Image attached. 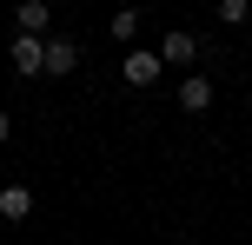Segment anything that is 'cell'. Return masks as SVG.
Listing matches in <instances>:
<instances>
[{"mask_svg":"<svg viewBox=\"0 0 252 245\" xmlns=\"http://www.w3.org/2000/svg\"><path fill=\"white\" fill-rule=\"evenodd\" d=\"M7 60H13V73H20V80H40V73H47V40H27V33H13Z\"/></svg>","mask_w":252,"mask_h":245,"instance_id":"obj_1","label":"cell"},{"mask_svg":"<svg viewBox=\"0 0 252 245\" xmlns=\"http://www.w3.org/2000/svg\"><path fill=\"white\" fill-rule=\"evenodd\" d=\"M159 73H166V60L146 53V47H133V53L120 60V80H126V86H159Z\"/></svg>","mask_w":252,"mask_h":245,"instance_id":"obj_2","label":"cell"},{"mask_svg":"<svg viewBox=\"0 0 252 245\" xmlns=\"http://www.w3.org/2000/svg\"><path fill=\"white\" fill-rule=\"evenodd\" d=\"M159 60H166V66H179V73H192V66H199V40H192L186 27H173V33L159 40Z\"/></svg>","mask_w":252,"mask_h":245,"instance_id":"obj_3","label":"cell"},{"mask_svg":"<svg viewBox=\"0 0 252 245\" xmlns=\"http://www.w3.org/2000/svg\"><path fill=\"white\" fill-rule=\"evenodd\" d=\"M13 27H20L27 40H47V27H53V7H47V0H20V7H13Z\"/></svg>","mask_w":252,"mask_h":245,"instance_id":"obj_4","label":"cell"},{"mask_svg":"<svg viewBox=\"0 0 252 245\" xmlns=\"http://www.w3.org/2000/svg\"><path fill=\"white\" fill-rule=\"evenodd\" d=\"M206 106H213V80H206V73H186V80H179V113L199 119Z\"/></svg>","mask_w":252,"mask_h":245,"instance_id":"obj_5","label":"cell"},{"mask_svg":"<svg viewBox=\"0 0 252 245\" xmlns=\"http://www.w3.org/2000/svg\"><path fill=\"white\" fill-rule=\"evenodd\" d=\"M73 66H80V40L47 33V73H73Z\"/></svg>","mask_w":252,"mask_h":245,"instance_id":"obj_6","label":"cell"},{"mask_svg":"<svg viewBox=\"0 0 252 245\" xmlns=\"http://www.w3.org/2000/svg\"><path fill=\"white\" fill-rule=\"evenodd\" d=\"M27 212H33V186H0V219L20 225Z\"/></svg>","mask_w":252,"mask_h":245,"instance_id":"obj_7","label":"cell"},{"mask_svg":"<svg viewBox=\"0 0 252 245\" xmlns=\"http://www.w3.org/2000/svg\"><path fill=\"white\" fill-rule=\"evenodd\" d=\"M106 33H113V40H133V33H139V13H133V7H120L113 20H106Z\"/></svg>","mask_w":252,"mask_h":245,"instance_id":"obj_8","label":"cell"},{"mask_svg":"<svg viewBox=\"0 0 252 245\" xmlns=\"http://www.w3.org/2000/svg\"><path fill=\"white\" fill-rule=\"evenodd\" d=\"M246 13H252L246 0H219V20H226V27H246Z\"/></svg>","mask_w":252,"mask_h":245,"instance_id":"obj_9","label":"cell"},{"mask_svg":"<svg viewBox=\"0 0 252 245\" xmlns=\"http://www.w3.org/2000/svg\"><path fill=\"white\" fill-rule=\"evenodd\" d=\"M7 139H13V113L0 106V146H7Z\"/></svg>","mask_w":252,"mask_h":245,"instance_id":"obj_10","label":"cell"}]
</instances>
